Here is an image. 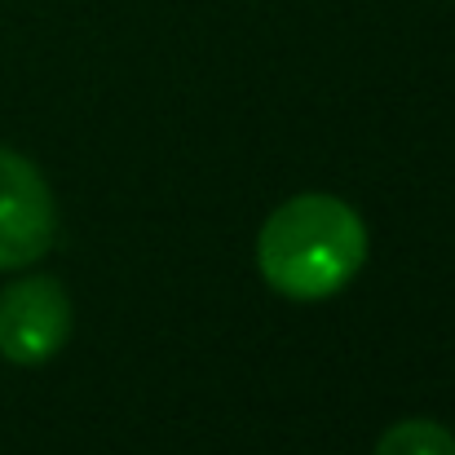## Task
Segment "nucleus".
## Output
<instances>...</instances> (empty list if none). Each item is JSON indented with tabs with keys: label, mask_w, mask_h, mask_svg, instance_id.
<instances>
[{
	"label": "nucleus",
	"mask_w": 455,
	"mask_h": 455,
	"mask_svg": "<svg viewBox=\"0 0 455 455\" xmlns=\"http://www.w3.org/2000/svg\"><path fill=\"white\" fill-rule=\"evenodd\" d=\"M58 239V204L27 155L0 147V270L36 266Z\"/></svg>",
	"instance_id": "2"
},
{
	"label": "nucleus",
	"mask_w": 455,
	"mask_h": 455,
	"mask_svg": "<svg viewBox=\"0 0 455 455\" xmlns=\"http://www.w3.org/2000/svg\"><path fill=\"white\" fill-rule=\"evenodd\" d=\"M367 266V221L336 195L283 199L257 235V270L288 301H327Z\"/></svg>",
	"instance_id": "1"
},
{
	"label": "nucleus",
	"mask_w": 455,
	"mask_h": 455,
	"mask_svg": "<svg viewBox=\"0 0 455 455\" xmlns=\"http://www.w3.org/2000/svg\"><path fill=\"white\" fill-rule=\"evenodd\" d=\"M371 455H455V434L438 420H398Z\"/></svg>",
	"instance_id": "4"
},
{
	"label": "nucleus",
	"mask_w": 455,
	"mask_h": 455,
	"mask_svg": "<svg viewBox=\"0 0 455 455\" xmlns=\"http://www.w3.org/2000/svg\"><path fill=\"white\" fill-rule=\"evenodd\" d=\"M71 336V297L49 275L13 279L0 292V358L13 367L49 363Z\"/></svg>",
	"instance_id": "3"
}]
</instances>
